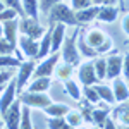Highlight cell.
<instances>
[{"mask_svg":"<svg viewBox=\"0 0 129 129\" xmlns=\"http://www.w3.org/2000/svg\"><path fill=\"white\" fill-rule=\"evenodd\" d=\"M84 33V31H83ZM107 35L103 33L102 29H89L88 33H84V40H86V43H88L89 47H93L95 50H98L105 41H107Z\"/></svg>","mask_w":129,"mask_h":129,"instance_id":"7c38bea8","label":"cell"},{"mask_svg":"<svg viewBox=\"0 0 129 129\" xmlns=\"http://www.w3.org/2000/svg\"><path fill=\"white\" fill-rule=\"evenodd\" d=\"M78 48H79V53H81V55H84L86 59H96V57H98V52L86 43L83 29L79 31V36H78Z\"/></svg>","mask_w":129,"mask_h":129,"instance_id":"44dd1931","label":"cell"},{"mask_svg":"<svg viewBox=\"0 0 129 129\" xmlns=\"http://www.w3.org/2000/svg\"><path fill=\"white\" fill-rule=\"evenodd\" d=\"M22 4V10L28 17H33V19L38 21V0H21Z\"/></svg>","mask_w":129,"mask_h":129,"instance_id":"484cf974","label":"cell"},{"mask_svg":"<svg viewBox=\"0 0 129 129\" xmlns=\"http://www.w3.org/2000/svg\"><path fill=\"white\" fill-rule=\"evenodd\" d=\"M95 89H96V93H98V96L102 102H105L107 105H114L115 103V96H114V89L112 86H107V84H102V83H96V84H93Z\"/></svg>","mask_w":129,"mask_h":129,"instance_id":"d6986e66","label":"cell"},{"mask_svg":"<svg viewBox=\"0 0 129 129\" xmlns=\"http://www.w3.org/2000/svg\"><path fill=\"white\" fill-rule=\"evenodd\" d=\"M16 100H17V84H16V79H10L0 95V114H2V117Z\"/></svg>","mask_w":129,"mask_h":129,"instance_id":"52a82bcc","label":"cell"},{"mask_svg":"<svg viewBox=\"0 0 129 129\" xmlns=\"http://www.w3.org/2000/svg\"><path fill=\"white\" fill-rule=\"evenodd\" d=\"M91 129H102V127H96V126H95V127H91Z\"/></svg>","mask_w":129,"mask_h":129,"instance_id":"f5cc1de1","label":"cell"},{"mask_svg":"<svg viewBox=\"0 0 129 129\" xmlns=\"http://www.w3.org/2000/svg\"><path fill=\"white\" fill-rule=\"evenodd\" d=\"M78 78L84 86H93L98 83V76H96V71H95V64L93 62H84L79 66L78 71Z\"/></svg>","mask_w":129,"mask_h":129,"instance_id":"9c48e42d","label":"cell"},{"mask_svg":"<svg viewBox=\"0 0 129 129\" xmlns=\"http://www.w3.org/2000/svg\"><path fill=\"white\" fill-rule=\"evenodd\" d=\"M64 89H66V93L69 95L71 98L78 100V102H79L81 96H83V91H81V88L78 86V83H74L72 79L64 81Z\"/></svg>","mask_w":129,"mask_h":129,"instance_id":"83f0119b","label":"cell"},{"mask_svg":"<svg viewBox=\"0 0 129 129\" xmlns=\"http://www.w3.org/2000/svg\"><path fill=\"white\" fill-rule=\"evenodd\" d=\"M112 89H114V96H115V102L117 103H122V102H126L129 98V86L122 79H119V78L114 79Z\"/></svg>","mask_w":129,"mask_h":129,"instance_id":"2e32d148","label":"cell"},{"mask_svg":"<svg viewBox=\"0 0 129 129\" xmlns=\"http://www.w3.org/2000/svg\"><path fill=\"white\" fill-rule=\"evenodd\" d=\"M19 102L22 105L29 107V109H45L47 105L52 103V98H50L47 93H33V91H24V93H19Z\"/></svg>","mask_w":129,"mask_h":129,"instance_id":"277c9868","label":"cell"},{"mask_svg":"<svg viewBox=\"0 0 129 129\" xmlns=\"http://www.w3.org/2000/svg\"><path fill=\"white\" fill-rule=\"evenodd\" d=\"M19 129H35L31 122V109L22 105V119H21V127Z\"/></svg>","mask_w":129,"mask_h":129,"instance_id":"836d02e7","label":"cell"},{"mask_svg":"<svg viewBox=\"0 0 129 129\" xmlns=\"http://www.w3.org/2000/svg\"><path fill=\"white\" fill-rule=\"evenodd\" d=\"M0 71H2V69H0Z\"/></svg>","mask_w":129,"mask_h":129,"instance_id":"11a10c76","label":"cell"},{"mask_svg":"<svg viewBox=\"0 0 129 129\" xmlns=\"http://www.w3.org/2000/svg\"><path fill=\"white\" fill-rule=\"evenodd\" d=\"M95 64V71H96V76H98V81L107 79V59L103 57H96L93 60Z\"/></svg>","mask_w":129,"mask_h":129,"instance_id":"4dcf8cb0","label":"cell"},{"mask_svg":"<svg viewBox=\"0 0 129 129\" xmlns=\"http://www.w3.org/2000/svg\"><path fill=\"white\" fill-rule=\"evenodd\" d=\"M62 0H38V9L43 12V14H48V10L53 7V5H57L60 4Z\"/></svg>","mask_w":129,"mask_h":129,"instance_id":"8d00e7d4","label":"cell"},{"mask_svg":"<svg viewBox=\"0 0 129 129\" xmlns=\"http://www.w3.org/2000/svg\"><path fill=\"white\" fill-rule=\"evenodd\" d=\"M2 2L5 4V7H10V9L17 10L21 17H24V16H26V14H24V10H22V4H21V0H2Z\"/></svg>","mask_w":129,"mask_h":129,"instance_id":"74e56055","label":"cell"},{"mask_svg":"<svg viewBox=\"0 0 129 129\" xmlns=\"http://www.w3.org/2000/svg\"><path fill=\"white\" fill-rule=\"evenodd\" d=\"M122 59L117 52H112L107 57V79L114 81L115 78H119L122 74Z\"/></svg>","mask_w":129,"mask_h":129,"instance_id":"8fae6325","label":"cell"},{"mask_svg":"<svg viewBox=\"0 0 129 129\" xmlns=\"http://www.w3.org/2000/svg\"><path fill=\"white\" fill-rule=\"evenodd\" d=\"M4 36V22H0V38Z\"/></svg>","mask_w":129,"mask_h":129,"instance_id":"7dc6e473","label":"cell"},{"mask_svg":"<svg viewBox=\"0 0 129 129\" xmlns=\"http://www.w3.org/2000/svg\"><path fill=\"white\" fill-rule=\"evenodd\" d=\"M17 10L10 9V7H5V9L0 12V22H5V21H12V19H17Z\"/></svg>","mask_w":129,"mask_h":129,"instance_id":"d590c367","label":"cell"},{"mask_svg":"<svg viewBox=\"0 0 129 129\" xmlns=\"http://www.w3.org/2000/svg\"><path fill=\"white\" fill-rule=\"evenodd\" d=\"M102 129H117V124H115V120H114V119H110V117H109Z\"/></svg>","mask_w":129,"mask_h":129,"instance_id":"f6af8a7d","label":"cell"},{"mask_svg":"<svg viewBox=\"0 0 129 129\" xmlns=\"http://www.w3.org/2000/svg\"><path fill=\"white\" fill-rule=\"evenodd\" d=\"M19 47H21V50H22V53L29 60L38 59V53H40V41L38 40H33L29 36L21 35L19 36Z\"/></svg>","mask_w":129,"mask_h":129,"instance_id":"30bf717a","label":"cell"},{"mask_svg":"<svg viewBox=\"0 0 129 129\" xmlns=\"http://www.w3.org/2000/svg\"><path fill=\"white\" fill-rule=\"evenodd\" d=\"M21 119H22V103L17 98L10 105V109L4 114L5 127L7 129H19L21 127Z\"/></svg>","mask_w":129,"mask_h":129,"instance_id":"8992f818","label":"cell"},{"mask_svg":"<svg viewBox=\"0 0 129 129\" xmlns=\"http://www.w3.org/2000/svg\"><path fill=\"white\" fill-rule=\"evenodd\" d=\"M112 47H114V43H112V38H107V41L100 47L96 52H98V55H103V53H107V52H110L112 50Z\"/></svg>","mask_w":129,"mask_h":129,"instance_id":"b9f144b4","label":"cell"},{"mask_svg":"<svg viewBox=\"0 0 129 129\" xmlns=\"http://www.w3.org/2000/svg\"><path fill=\"white\" fill-rule=\"evenodd\" d=\"M112 115H114V120L119 122L120 126H129V107L126 105V102L119 103V107L114 109Z\"/></svg>","mask_w":129,"mask_h":129,"instance_id":"7402d4cb","label":"cell"},{"mask_svg":"<svg viewBox=\"0 0 129 129\" xmlns=\"http://www.w3.org/2000/svg\"><path fill=\"white\" fill-rule=\"evenodd\" d=\"M66 120H67V124H69L72 129L76 127H81V124L84 122V119H83V115H81L79 110H69V114L66 115Z\"/></svg>","mask_w":129,"mask_h":129,"instance_id":"f546056e","label":"cell"},{"mask_svg":"<svg viewBox=\"0 0 129 129\" xmlns=\"http://www.w3.org/2000/svg\"><path fill=\"white\" fill-rule=\"evenodd\" d=\"M117 129H129V126H117Z\"/></svg>","mask_w":129,"mask_h":129,"instance_id":"681fc988","label":"cell"},{"mask_svg":"<svg viewBox=\"0 0 129 129\" xmlns=\"http://www.w3.org/2000/svg\"><path fill=\"white\" fill-rule=\"evenodd\" d=\"M83 95H84V98L88 100L89 103H100L102 100H100L98 93H96V89H95V86H84V89H83Z\"/></svg>","mask_w":129,"mask_h":129,"instance_id":"e575fe53","label":"cell"},{"mask_svg":"<svg viewBox=\"0 0 129 129\" xmlns=\"http://www.w3.org/2000/svg\"><path fill=\"white\" fill-rule=\"evenodd\" d=\"M79 31L81 28L78 26L72 35H69L64 43H62V60L66 64H71V66H79L81 62V53H79V48H78V36H79Z\"/></svg>","mask_w":129,"mask_h":129,"instance_id":"7a4b0ae2","label":"cell"},{"mask_svg":"<svg viewBox=\"0 0 129 129\" xmlns=\"http://www.w3.org/2000/svg\"><path fill=\"white\" fill-rule=\"evenodd\" d=\"M59 59H60L59 52H53V53H50V57H45V59L36 66V69L33 72V78H50L52 72L57 67Z\"/></svg>","mask_w":129,"mask_h":129,"instance_id":"5b68a950","label":"cell"},{"mask_svg":"<svg viewBox=\"0 0 129 129\" xmlns=\"http://www.w3.org/2000/svg\"><path fill=\"white\" fill-rule=\"evenodd\" d=\"M122 31L129 36V12L124 16V19H122Z\"/></svg>","mask_w":129,"mask_h":129,"instance_id":"ee69618b","label":"cell"},{"mask_svg":"<svg viewBox=\"0 0 129 129\" xmlns=\"http://www.w3.org/2000/svg\"><path fill=\"white\" fill-rule=\"evenodd\" d=\"M79 112L83 119L88 120L89 124H93V103H89L88 100H79Z\"/></svg>","mask_w":129,"mask_h":129,"instance_id":"f1b7e54d","label":"cell"},{"mask_svg":"<svg viewBox=\"0 0 129 129\" xmlns=\"http://www.w3.org/2000/svg\"><path fill=\"white\" fill-rule=\"evenodd\" d=\"M5 9V4H4V2H2V0H0V12H2V10Z\"/></svg>","mask_w":129,"mask_h":129,"instance_id":"c3c4849f","label":"cell"},{"mask_svg":"<svg viewBox=\"0 0 129 129\" xmlns=\"http://www.w3.org/2000/svg\"><path fill=\"white\" fill-rule=\"evenodd\" d=\"M71 107L69 105H66V103H50V105H47L45 109H43V112L48 115V117H66L67 114H69Z\"/></svg>","mask_w":129,"mask_h":129,"instance_id":"ac0fdd59","label":"cell"},{"mask_svg":"<svg viewBox=\"0 0 129 129\" xmlns=\"http://www.w3.org/2000/svg\"><path fill=\"white\" fill-rule=\"evenodd\" d=\"M36 69L35 66V60H26L19 66V71H17V78H16V84H17V95L22 93L24 86H28L29 83V78L33 76V72Z\"/></svg>","mask_w":129,"mask_h":129,"instance_id":"ba28073f","label":"cell"},{"mask_svg":"<svg viewBox=\"0 0 129 129\" xmlns=\"http://www.w3.org/2000/svg\"><path fill=\"white\" fill-rule=\"evenodd\" d=\"M110 117V109L109 107H102V109H93V124L96 127H103V124Z\"/></svg>","mask_w":129,"mask_h":129,"instance_id":"d4e9b609","label":"cell"},{"mask_svg":"<svg viewBox=\"0 0 129 129\" xmlns=\"http://www.w3.org/2000/svg\"><path fill=\"white\" fill-rule=\"evenodd\" d=\"M50 83H52L50 78H33V81L28 84V89H26V91H33V93H47L48 88H50Z\"/></svg>","mask_w":129,"mask_h":129,"instance_id":"ffe728a7","label":"cell"},{"mask_svg":"<svg viewBox=\"0 0 129 129\" xmlns=\"http://www.w3.org/2000/svg\"><path fill=\"white\" fill-rule=\"evenodd\" d=\"M66 24V26H79L78 19H76V12L72 7H69L67 4L60 2L57 5H53L48 10V26H55V24Z\"/></svg>","mask_w":129,"mask_h":129,"instance_id":"6da1fadb","label":"cell"},{"mask_svg":"<svg viewBox=\"0 0 129 129\" xmlns=\"http://www.w3.org/2000/svg\"><path fill=\"white\" fill-rule=\"evenodd\" d=\"M126 105H127V107H129V98H127V100H126Z\"/></svg>","mask_w":129,"mask_h":129,"instance_id":"816d5d0a","label":"cell"},{"mask_svg":"<svg viewBox=\"0 0 129 129\" xmlns=\"http://www.w3.org/2000/svg\"><path fill=\"white\" fill-rule=\"evenodd\" d=\"M115 2L119 0H91L93 5H115Z\"/></svg>","mask_w":129,"mask_h":129,"instance_id":"7bdbcfd3","label":"cell"},{"mask_svg":"<svg viewBox=\"0 0 129 129\" xmlns=\"http://www.w3.org/2000/svg\"><path fill=\"white\" fill-rule=\"evenodd\" d=\"M24 60H21L16 55H0V69H14L19 67Z\"/></svg>","mask_w":129,"mask_h":129,"instance_id":"4316f807","label":"cell"},{"mask_svg":"<svg viewBox=\"0 0 129 129\" xmlns=\"http://www.w3.org/2000/svg\"><path fill=\"white\" fill-rule=\"evenodd\" d=\"M122 74H124V79L129 81V53H126L122 59Z\"/></svg>","mask_w":129,"mask_h":129,"instance_id":"60d3db41","label":"cell"},{"mask_svg":"<svg viewBox=\"0 0 129 129\" xmlns=\"http://www.w3.org/2000/svg\"><path fill=\"white\" fill-rule=\"evenodd\" d=\"M5 89V86H0V95H2V91Z\"/></svg>","mask_w":129,"mask_h":129,"instance_id":"f907efd6","label":"cell"},{"mask_svg":"<svg viewBox=\"0 0 129 129\" xmlns=\"http://www.w3.org/2000/svg\"><path fill=\"white\" fill-rule=\"evenodd\" d=\"M14 69H2L0 71V86H5L10 79H12V76H14Z\"/></svg>","mask_w":129,"mask_h":129,"instance_id":"f35d334b","label":"cell"},{"mask_svg":"<svg viewBox=\"0 0 129 129\" xmlns=\"http://www.w3.org/2000/svg\"><path fill=\"white\" fill-rule=\"evenodd\" d=\"M98 10H100V5H89V7H86V9L76 10L78 24L83 26V24H88V22H91V21H95L96 16H98Z\"/></svg>","mask_w":129,"mask_h":129,"instance_id":"4fadbf2b","label":"cell"},{"mask_svg":"<svg viewBox=\"0 0 129 129\" xmlns=\"http://www.w3.org/2000/svg\"><path fill=\"white\" fill-rule=\"evenodd\" d=\"M19 31H21V35L29 36V38H33V40H41V36L47 33V29L41 26L38 21L33 19V17H28V16L21 17V21H19Z\"/></svg>","mask_w":129,"mask_h":129,"instance_id":"3957f363","label":"cell"},{"mask_svg":"<svg viewBox=\"0 0 129 129\" xmlns=\"http://www.w3.org/2000/svg\"><path fill=\"white\" fill-rule=\"evenodd\" d=\"M0 55H16V57H19L22 60V55L19 53V47L12 45L5 36L0 38Z\"/></svg>","mask_w":129,"mask_h":129,"instance_id":"cb8c5ba5","label":"cell"},{"mask_svg":"<svg viewBox=\"0 0 129 129\" xmlns=\"http://www.w3.org/2000/svg\"><path fill=\"white\" fill-rule=\"evenodd\" d=\"M71 4H72L74 12H76V10H81V9H86V7H89V5H93L91 0H71Z\"/></svg>","mask_w":129,"mask_h":129,"instance_id":"ab89813d","label":"cell"},{"mask_svg":"<svg viewBox=\"0 0 129 129\" xmlns=\"http://www.w3.org/2000/svg\"><path fill=\"white\" fill-rule=\"evenodd\" d=\"M72 71H74V66H71V64H62L60 67H55V72H57V78L62 81H67L71 79V76H72Z\"/></svg>","mask_w":129,"mask_h":129,"instance_id":"d6a6232c","label":"cell"},{"mask_svg":"<svg viewBox=\"0 0 129 129\" xmlns=\"http://www.w3.org/2000/svg\"><path fill=\"white\" fill-rule=\"evenodd\" d=\"M119 10L120 9L115 7V5H100L96 19L102 21V22H114L117 19V16H119Z\"/></svg>","mask_w":129,"mask_h":129,"instance_id":"9a60e30c","label":"cell"},{"mask_svg":"<svg viewBox=\"0 0 129 129\" xmlns=\"http://www.w3.org/2000/svg\"><path fill=\"white\" fill-rule=\"evenodd\" d=\"M64 40H66V24L59 22L52 28V50H50V53L59 52Z\"/></svg>","mask_w":129,"mask_h":129,"instance_id":"5bb4252c","label":"cell"},{"mask_svg":"<svg viewBox=\"0 0 129 129\" xmlns=\"http://www.w3.org/2000/svg\"><path fill=\"white\" fill-rule=\"evenodd\" d=\"M17 31H19V21L17 19H12V21H5L4 22V36L16 47L17 45Z\"/></svg>","mask_w":129,"mask_h":129,"instance_id":"e0dca14e","label":"cell"},{"mask_svg":"<svg viewBox=\"0 0 129 129\" xmlns=\"http://www.w3.org/2000/svg\"><path fill=\"white\" fill-rule=\"evenodd\" d=\"M52 28L53 26H48L47 33L41 36L40 41V53H38V59H45L47 55H50V50H52Z\"/></svg>","mask_w":129,"mask_h":129,"instance_id":"603a6c76","label":"cell"},{"mask_svg":"<svg viewBox=\"0 0 129 129\" xmlns=\"http://www.w3.org/2000/svg\"><path fill=\"white\" fill-rule=\"evenodd\" d=\"M4 126H5V122H4V117H2V114H0V129H4Z\"/></svg>","mask_w":129,"mask_h":129,"instance_id":"bcb514c9","label":"cell"},{"mask_svg":"<svg viewBox=\"0 0 129 129\" xmlns=\"http://www.w3.org/2000/svg\"><path fill=\"white\" fill-rule=\"evenodd\" d=\"M47 127L48 129H72L69 124H67L66 117H48Z\"/></svg>","mask_w":129,"mask_h":129,"instance_id":"1f68e13d","label":"cell"},{"mask_svg":"<svg viewBox=\"0 0 129 129\" xmlns=\"http://www.w3.org/2000/svg\"><path fill=\"white\" fill-rule=\"evenodd\" d=\"M76 129H84V127H76Z\"/></svg>","mask_w":129,"mask_h":129,"instance_id":"db71d44e","label":"cell"}]
</instances>
